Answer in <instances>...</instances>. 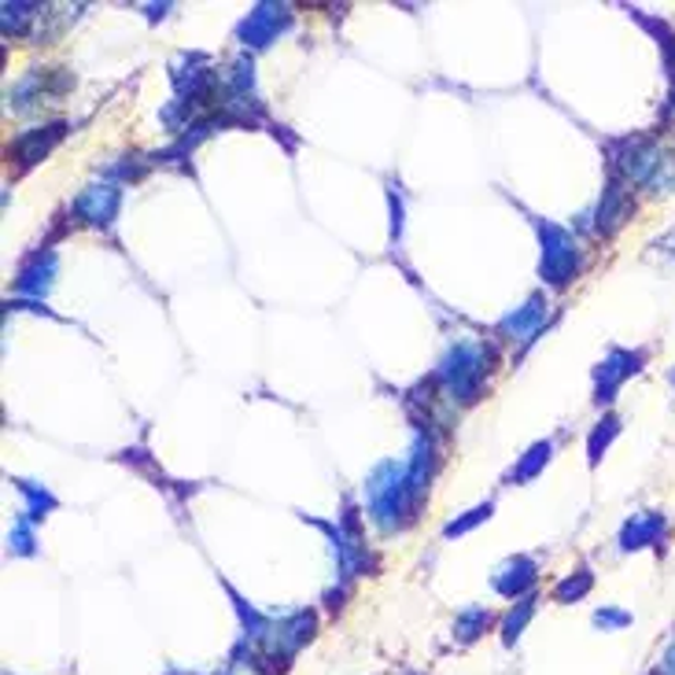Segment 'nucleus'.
Wrapping results in <instances>:
<instances>
[{"label": "nucleus", "instance_id": "f03ea898", "mask_svg": "<svg viewBox=\"0 0 675 675\" xmlns=\"http://www.w3.org/2000/svg\"><path fill=\"white\" fill-rule=\"evenodd\" d=\"M580 244L576 237L569 233V229L561 226H542V277L550 281V285H569L572 277L580 274Z\"/></svg>", "mask_w": 675, "mask_h": 675}, {"label": "nucleus", "instance_id": "20e7f679", "mask_svg": "<svg viewBox=\"0 0 675 675\" xmlns=\"http://www.w3.org/2000/svg\"><path fill=\"white\" fill-rule=\"evenodd\" d=\"M620 148H623V156H617L613 163H617L623 181H650L653 170L661 167L657 145L647 137H628V140H620Z\"/></svg>", "mask_w": 675, "mask_h": 675}, {"label": "nucleus", "instance_id": "423d86ee", "mask_svg": "<svg viewBox=\"0 0 675 675\" xmlns=\"http://www.w3.org/2000/svg\"><path fill=\"white\" fill-rule=\"evenodd\" d=\"M664 539V517L653 510H642L620 528V550H642V547H661Z\"/></svg>", "mask_w": 675, "mask_h": 675}, {"label": "nucleus", "instance_id": "aec40b11", "mask_svg": "<svg viewBox=\"0 0 675 675\" xmlns=\"http://www.w3.org/2000/svg\"><path fill=\"white\" fill-rule=\"evenodd\" d=\"M594 623H598L602 631H609V628H628V623H631V613H620V609H598V613H594Z\"/></svg>", "mask_w": 675, "mask_h": 675}, {"label": "nucleus", "instance_id": "f8f14e48", "mask_svg": "<svg viewBox=\"0 0 675 675\" xmlns=\"http://www.w3.org/2000/svg\"><path fill=\"white\" fill-rule=\"evenodd\" d=\"M623 215H628V199H623V188L613 185L606 193V204L598 207V229L602 233H609V229H617Z\"/></svg>", "mask_w": 675, "mask_h": 675}, {"label": "nucleus", "instance_id": "6e6552de", "mask_svg": "<svg viewBox=\"0 0 675 675\" xmlns=\"http://www.w3.org/2000/svg\"><path fill=\"white\" fill-rule=\"evenodd\" d=\"M53 274H56V255L53 251H37V255L19 270L15 288L23 291V296H45L48 285H53Z\"/></svg>", "mask_w": 675, "mask_h": 675}, {"label": "nucleus", "instance_id": "ddd939ff", "mask_svg": "<svg viewBox=\"0 0 675 675\" xmlns=\"http://www.w3.org/2000/svg\"><path fill=\"white\" fill-rule=\"evenodd\" d=\"M617 432H620V421L617 417H606L602 421L598 428L591 432V439H587V455H591V466H598L602 455L609 450V443L617 439Z\"/></svg>", "mask_w": 675, "mask_h": 675}, {"label": "nucleus", "instance_id": "a211bd4d", "mask_svg": "<svg viewBox=\"0 0 675 675\" xmlns=\"http://www.w3.org/2000/svg\"><path fill=\"white\" fill-rule=\"evenodd\" d=\"M488 517H491V502H483V506L469 510L461 520H450L447 528H443V536H447V539H450V536H466V531L472 528V524H480V520H488Z\"/></svg>", "mask_w": 675, "mask_h": 675}, {"label": "nucleus", "instance_id": "4be33fe9", "mask_svg": "<svg viewBox=\"0 0 675 675\" xmlns=\"http://www.w3.org/2000/svg\"><path fill=\"white\" fill-rule=\"evenodd\" d=\"M221 675H266V672H262L251 657H248V661H244V657H233V661L226 664V668H221Z\"/></svg>", "mask_w": 675, "mask_h": 675}, {"label": "nucleus", "instance_id": "dca6fc26", "mask_svg": "<svg viewBox=\"0 0 675 675\" xmlns=\"http://www.w3.org/2000/svg\"><path fill=\"white\" fill-rule=\"evenodd\" d=\"M550 450H553V443H550V439L536 443V447L528 450V458H524L520 466H517V472H513V480H531V477H536V472L550 461Z\"/></svg>", "mask_w": 675, "mask_h": 675}, {"label": "nucleus", "instance_id": "1a4fd4ad", "mask_svg": "<svg viewBox=\"0 0 675 675\" xmlns=\"http://www.w3.org/2000/svg\"><path fill=\"white\" fill-rule=\"evenodd\" d=\"M115 210H118V188L111 185H89L82 199H78V215H85L96 226H107L115 218Z\"/></svg>", "mask_w": 675, "mask_h": 675}, {"label": "nucleus", "instance_id": "5701e85b", "mask_svg": "<svg viewBox=\"0 0 675 675\" xmlns=\"http://www.w3.org/2000/svg\"><path fill=\"white\" fill-rule=\"evenodd\" d=\"M657 675H675V639H672V647L664 650V657L657 664Z\"/></svg>", "mask_w": 675, "mask_h": 675}, {"label": "nucleus", "instance_id": "9b49d317", "mask_svg": "<svg viewBox=\"0 0 675 675\" xmlns=\"http://www.w3.org/2000/svg\"><path fill=\"white\" fill-rule=\"evenodd\" d=\"M491 583H495L499 594H506V598H517L524 587H531V583H536V561H531V558H513V561H506V565L495 572V580H491Z\"/></svg>", "mask_w": 675, "mask_h": 675}, {"label": "nucleus", "instance_id": "9d476101", "mask_svg": "<svg viewBox=\"0 0 675 675\" xmlns=\"http://www.w3.org/2000/svg\"><path fill=\"white\" fill-rule=\"evenodd\" d=\"M64 129H67V126H59V123H56V126H45V129H30V134H23V137L15 140V159H19L23 167L37 163L42 156L53 152V145H56L59 137H64Z\"/></svg>", "mask_w": 675, "mask_h": 675}, {"label": "nucleus", "instance_id": "6ab92c4d", "mask_svg": "<svg viewBox=\"0 0 675 675\" xmlns=\"http://www.w3.org/2000/svg\"><path fill=\"white\" fill-rule=\"evenodd\" d=\"M8 547H12V553H34V536H30V524L19 520L12 528V536H8Z\"/></svg>", "mask_w": 675, "mask_h": 675}, {"label": "nucleus", "instance_id": "412c9836", "mask_svg": "<svg viewBox=\"0 0 675 675\" xmlns=\"http://www.w3.org/2000/svg\"><path fill=\"white\" fill-rule=\"evenodd\" d=\"M19 488H23V495H30V502H34V517H45L42 510L53 506V495H45V491H37L34 483H19Z\"/></svg>", "mask_w": 675, "mask_h": 675}, {"label": "nucleus", "instance_id": "4468645a", "mask_svg": "<svg viewBox=\"0 0 675 675\" xmlns=\"http://www.w3.org/2000/svg\"><path fill=\"white\" fill-rule=\"evenodd\" d=\"M531 613H536V598L517 602V609H513L506 617V623H502V642H506V647H513V642L520 639V631H524V623L531 620Z\"/></svg>", "mask_w": 675, "mask_h": 675}, {"label": "nucleus", "instance_id": "f257e3e1", "mask_svg": "<svg viewBox=\"0 0 675 675\" xmlns=\"http://www.w3.org/2000/svg\"><path fill=\"white\" fill-rule=\"evenodd\" d=\"M488 362H491V351L483 344H469L461 340L447 351L439 366V385L447 391L450 399H461V402H472L480 396V385H483V373H488Z\"/></svg>", "mask_w": 675, "mask_h": 675}, {"label": "nucleus", "instance_id": "7ed1b4c3", "mask_svg": "<svg viewBox=\"0 0 675 675\" xmlns=\"http://www.w3.org/2000/svg\"><path fill=\"white\" fill-rule=\"evenodd\" d=\"M642 362H647L642 351H609V358L602 362L598 373H594V402L606 407V402L617 399L620 385L642 369Z\"/></svg>", "mask_w": 675, "mask_h": 675}, {"label": "nucleus", "instance_id": "f3484780", "mask_svg": "<svg viewBox=\"0 0 675 675\" xmlns=\"http://www.w3.org/2000/svg\"><path fill=\"white\" fill-rule=\"evenodd\" d=\"M591 583H594L591 572L580 569L576 576H565V580L558 583V587H553V598H558V602H576V598H583V594L591 591Z\"/></svg>", "mask_w": 675, "mask_h": 675}, {"label": "nucleus", "instance_id": "0eeeda50", "mask_svg": "<svg viewBox=\"0 0 675 675\" xmlns=\"http://www.w3.org/2000/svg\"><path fill=\"white\" fill-rule=\"evenodd\" d=\"M542 318H547V299L531 296L520 310H513L510 318H502V332H506L510 340H524V344H528V340L539 336Z\"/></svg>", "mask_w": 675, "mask_h": 675}, {"label": "nucleus", "instance_id": "2eb2a0df", "mask_svg": "<svg viewBox=\"0 0 675 675\" xmlns=\"http://www.w3.org/2000/svg\"><path fill=\"white\" fill-rule=\"evenodd\" d=\"M488 623H491V613H488V609H469V613H461L458 623H455V639H458V642H472L483 628H488Z\"/></svg>", "mask_w": 675, "mask_h": 675}, {"label": "nucleus", "instance_id": "39448f33", "mask_svg": "<svg viewBox=\"0 0 675 675\" xmlns=\"http://www.w3.org/2000/svg\"><path fill=\"white\" fill-rule=\"evenodd\" d=\"M288 23V8H277V4H259L255 12L244 19V26H240V37H244V45L251 48H262L270 45L274 37L285 30Z\"/></svg>", "mask_w": 675, "mask_h": 675}]
</instances>
